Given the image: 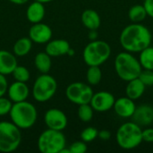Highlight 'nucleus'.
<instances>
[{"label": "nucleus", "instance_id": "f257e3e1", "mask_svg": "<svg viewBox=\"0 0 153 153\" xmlns=\"http://www.w3.org/2000/svg\"><path fill=\"white\" fill-rule=\"evenodd\" d=\"M152 38V33L147 27L140 24V22H134L122 30L120 44L126 51L137 53L151 46Z\"/></svg>", "mask_w": 153, "mask_h": 153}, {"label": "nucleus", "instance_id": "f03ea898", "mask_svg": "<svg viewBox=\"0 0 153 153\" xmlns=\"http://www.w3.org/2000/svg\"><path fill=\"white\" fill-rule=\"evenodd\" d=\"M115 70L117 76L126 82L138 78L143 68L139 60L130 52H121L115 58Z\"/></svg>", "mask_w": 153, "mask_h": 153}, {"label": "nucleus", "instance_id": "7ed1b4c3", "mask_svg": "<svg viewBox=\"0 0 153 153\" xmlns=\"http://www.w3.org/2000/svg\"><path fill=\"white\" fill-rule=\"evenodd\" d=\"M9 114L12 122L20 129H28L33 126L38 117L34 105L26 100L13 104Z\"/></svg>", "mask_w": 153, "mask_h": 153}, {"label": "nucleus", "instance_id": "20e7f679", "mask_svg": "<svg viewBox=\"0 0 153 153\" xmlns=\"http://www.w3.org/2000/svg\"><path fill=\"white\" fill-rule=\"evenodd\" d=\"M142 128L134 122L123 124L117 131L116 140L118 146L124 150H133L138 147L142 142Z\"/></svg>", "mask_w": 153, "mask_h": 153}, {"label": "nucleus", "instance_id": "39448f33", "mask_svg": "<svg viewBox=\"0 0 153 153\" xmlns=\"http://www.w3.org/2000/svg\"><path fill=\"white\" fill-rule=\"evenodd\" d=\"M110 54L111 48L106 41L94 39L85 47L82 56L87 65L100 66L109 58Z\"/></svg>", "mask_w": 153, "mask_h": 153}, {"label": "nucleus", "instance_id": "423d86ee", "mask_svg": "<svg viewBox=\"0 0 153 153\" xmlns=\"http://www.w3.org/2000/svg\"><path fill=\"white\" fill-rule=\"evenodd\" d=\"M22 134L20 128L13 122H0V152H14L21 144Z\"/></svg>", "mask_w": 153, "mask_h": 153}, {"label": "nucleus", "instance_id": "0eeeda50", "mask_svg": "<svg viewBox=\"0 0 153 153\" xmlns=\"http://www.w3.org/2000/svg\"><path fill=\"white\" fill-rule=\"evenodd\" d=\"M65 136L61 131L48 129L39 137L38 147L42 153H60L65 147Z\"/></svg>", "mask_w": 153, "mask_h": 153}, {"label": "nucleus", "instance_id": "6e6552de", "mask_svg": "<svg viewBox=\"0 0 153 153\" xmlns=\"http://www.w3.org/2000/svg\"><path fill=\"white\" fill-rule=\"evenodd\" d=\"M57 90V82L54 77L43 74L37 78L33 84L32 95L35 100L45 102L50 100Z\"/></svg>", "mask_w": 153, "mask_h": 153}, {"label": "nucleus", "instance_id": "1a4fd4ad", "mask_svg": "<svg viewBox=\"0 0 153 153\" xmlns=\"http://www.w3.org/2000/svg\"><path fill=\"white\" fill-rule=\"evenodd\" d=\"M65 94L67 99L74 104H89L93 96V91L88 84L73 82L66 88Z\"/></svg>", "mask_w": 153, "mask_h": 153}, {"label": "nucleus", "instance_id": "9d476101", "mask_svg": "<svg viewBox=\"0 0 153 153\" xmlns=\"http://www.w3.org/2000/svg\"><path fill=\"white\" fill-rule=\"evenodd\" d=\"M115 97L108 91H99L93 93L90 102L93 110L97 112H107L110 110L115 103Z\"/></svg>", "mask_w": 153, "mask_h": 153}, {"label": "nucleus", "instance_id": "9b49d317", "mask_svg": "<svg viewBox=\"0 0 153 153\" xmlns=\"http://www.w3.org/2000/svg\"><path fill=\"white\" fill-rule=\"evenodd\" d=\"M45 123L49 129L62 131L67 126V117L65 114L57 108H50L45 114Z\"/></svg>", "mask_w": 153, "mask_h": 153}, {"label": "nucleus", "instance_id": "f8f14e48", "mask_svg": "<svg viewBox=\"0 0 153 153\" xmlns=\"http://www.w3.org/2000/svg\"><path fill=\"white\" fill-rule=\"evenodd\" d=\"M29 36L33 42L43 44L50 40L52 37V30L47 24H44L42 22H37L30 27Z\"/></svg>", "mask_w": 153, "mask_h": 153}, {"label": "nucleus", "instance_id": "ddd939ff", "mask_svg": "<svg viewBox=\"0 0 153 153\" xmlns=\"http://www.w3.org/2000/svg\"><path fill=\"white\" fill-rule=\"evenodd\" d=\"M132 119L140 126H151L153 123V107L146 104L136 107Z\"/></svg>", "mask_w": 153, "mask_h": 153}, {"label": "nucleus", "instance_id": "4468645a", "mask_svg": "<svg viewBox=\"0 0 153 153\" xmlns=\"http://www.w3.org/2000/svg\"><path fill=\"white\" fill-rule=\"evenodd\" d=\"M135 104L133 100L128 97H122L118 100H115L113 108L116 114L122 117V118H129L132 117L134 110H135Z\"/></svg>", "mask_w": 153, "mask_h": 153}, {"label": "nucleus", "instance_id": "2eb2a0df", "mask_svg": "<svg viewBox=\"0 0 153 153\" xmlns=\"http://www.w3.org/2000/svg\"><path fill=\"white\" fill-rule=\"evenodd\" d=\"M8 96L11 101L13 102H20L26 100L29 96V88L25 82H15L11 84L8 88Z\"/></svg>", "mask_w": 153, "mask_h": 153}, {"label": "nucleus", "instance_id": "dca6fc26", "mask_svg": "<svg viewBox=\"0 0 153 153\" xmlns=\"http://www.w3.org/2000/svg\"><path fill=\"white\" fill-rule=\"evenodd\" d=\"M70 44L65 39H54L46 46V53L50 56H61L68 54L70 50Z\"/></svg>", "mask_w": 153, "mask_h": 153}, {"label": "nucleus", "instance_id": "f3484780", "mask_svg": "<svg viewBox=\"0 0 153 153\" xmlns=\"http://www.w3.org/2000/svg\"><path fill=\"white\" fill-rule=\"evenodd\" d=\"M17 60L13 53L6 50H0V74H11L17 66Z\"/></svg>", "mask_w": 153, "mask_h": 153}, {"label": "nucleus", "instance_id": "a211bd4d", "mask_svg": "<svg viewBox=\"0 0 153 153\" xmlns=\"http://www.w3.org/2000/svg\"><path fill=\"white\" fill-rule=\"evenodd\" d=\"M145 87L146 86L142 82L139 78H135L129 81L126 88V97L130 98L133 100L140 99L145 91Z\"/></svg>", "mask_w": 153, "mask_h": 153}, {"label": "nucleus", "instance_id": "6ab92c4d", "mask_svg": "<svg viewBox=\"0 0 153 153\" xmlns=\"http://www.w3.org/2000/svg\"><path fill=\"white\" fill-rule=\"evenodd\" d=\"M45 15V7L43 5V3H40L39 1H35L31 3L26 12L27 19L32 22L37 23L40 22Z\"/></svg>", "mask_w": 153, "mask_h": 153}, {"label": "nucleus", "instance_id": "aec40b11", "mask_svg": "<svg viewBox=\"0 0 153 153\" xmlns=\"http://www.w3.org/2000/svg\"><path fill=\"white\" fill-rule=\"evenodd\" d=\"M82 24L90 30H98L101 22L99 13L92 9H87L82 13Z\"/></svg>", "mask_w": 153, "mask_h": 153}, {"label": "nucleus", "instance_id": "412c9836", "mask_svg": "<svg viewBox=\"0 0 153 153\" xmlns=\"http://www.w3.org/2000/svg\"><path fill=\"white\" fill-rule=\"evenodd\" d=\"M37 69L41 74H48L51 69V56L46 52H39L34 59Z\"/></svg>", "mask_w": 153, "mask_h": 153}, {"label": "nucleus", "instance_id": "4be33fe9", "mask_svg": "<svg viewBox=\"0 0 153 153\" xmlns=\"http://www.w3.org/2000/svg\"><path fill=\"white\" fill-rule=\"evenodd\" d=\"M32 47V40L30 38H21L13 45V53L18 56L28 55Z\"/></svg>", "mask_w": 153, "mask_h": 153}, {"label": "nucleus", "instance_id": "5701e85b", "mask_svg": "<svg viewBox=\"0 0 153 153\" xmlns=\"http://www.w3.org/2000/svg\"><path fill=\"white\" fill-rule=\"evenodd\" d=\"M139 62L143 69L153 70V47H147L140 52Z\"/></svg>", "mask_w": 153, "mask_h": 153}, {"label": "nucleus", "instance_id": "b1692460", "mask_svg": "<svg viewBox=\"0 0 153 153\" xmlns=\"http://www.w3.org/2000/svg\"><path fill=\"white\" fill-rule=\"evenodd\" d=\"M129 19L135 23H139L143 22L147 17V12L143 6V4H135L129 9L128 12Z\"/></svg>", "mask_w": 153, "mask_h": 153}, {"label": "nucleus", "instance_id": "393cba45", "mask_svg": "<svg viewBox=\"0 0 153 153\" xmlns=\"http://www.w3.org/2000/svg\"><path fill=\"white\" fill-rule=\"evenodd\" d=\"M87 82L91 85H97L100 82L102 78V72L98 65L89 66L86 74Z\"/></svg>", "mask_w": 153, "mask_h": 153}, {"label": "nucleus", "instance_id": "a878e982", "mask_svg": "<svg viewBox=\"0 0 153 153\" xmlns=\"http://www.w3.org/2000/svg\"><path fill=\"white\" fill-rule=\"evenodd\" d=\"M93 108L91 104H82L79 105L78 117L82 122H90L93 117Z\"/></svg>", "mask_w": 153, "mask_h": 153}, {"label": "nucleus", "instance_id": "bb28decb", "mask_svg": "<svg viewBox=\"0 0 153 153\" xmlns=\"http://www.w3.org/2000/svg\"><path fill=\"white\" fill-rule=\"evenodd\" d=\"M13 78L17 81V82H26L27 81H29L30 79V72L29 70L22 65H17L14 70L12 73Z\"/></svg>", "mask_w": 153, "mask_h": 153}, {"label": "nucleus", "instance_id": "cd10ccee", "mask_svg": "<svg viewBox=\"0 0 153 153\" xmlns=\"http://www.w3.org/2000/svg\"><path fill=\"white\" fill-rule=\"evenodd\" d=\"M98 134L99 131L95 127L90 126L82 130V132L81 133V139L84 143H91L98 137Z\"/></svg>", "mask_w": 153, "mask_h": 153}, {"label": "nucleus", "instance_id": "c85d7f7f", "mask_svg": "<svg viewBox=\"0 0 153 153\" xmlns=\"http://www.w3.org/2000/svg\"><path fill=\"white\" fill-rule=\"evenodd\" d=\"M138 78L145 86H153V70L143 69Z\"/></svg>", "mask_w": 153, "mask_h": 153}, {"label": "nucleus", "instance_id": "c756f323", "mask_svg": "<svg viewBox=\"0 0 153 153\" xmlns=\"http://www.w3.org/2000/svg\"><path fill=\"white\" fill-rule=\"evenodd\" d=\"M12 101L4 97H0V116H5L10 113L12 108Z\"/></svg>", "mask_w": 153, "mask_h": 153}, {"label": "nucleus", "instance_id": "7c9ffc66", "mask_svg": "<svg viewBox=\"0 0 153 153\" xmlns=\"http://www.w3.org/2000/svg\"><path fill=\"white\" fill-rule=\"evenodd\" d=\"M69 150L70 153H84L87 152V145L83 141L75 142L70 145Z\"/></svg>", "mask_w": 153, "mask_h": 153}, {"label": "nucleus", "instance_id": "2f4dec72", "mask_svg": "<svg viewBox=\"0 0 153 153\" xmlns=\"http://www.w3.org/2000/svg\"><path fill=\"white\" fill-rule=\"evenodd\" d=\"M142 138L143 142L153 143V128H146L142 131Z\"/></svg>", "mask_w": 153, "mask_h": 153}, {"label": "nucleus", "instance_id": "473e14b6", "mask_svg": "<svg viewBox=\"0 0 153 153\" xmlns=\"http://www.w3.org/2000/svg\"><path fill=\"white\" fill-rule=\"evenodd\" d=\"M8 90V83L5 75L0 74V97H3Z\"/></svg>", "mask_w": 153, "mask_h": 153}, {"label": "nucleus", "instance_id": "72a5a7b5", "mask_svg": "<svg viewBox=\"0 0 153 153\" xmlns=\"http://www.w3.org/2000/svg\"><path fill=\"white\" fill-rule=\"evenodd\" d=\"M143 6L147 12V15L153 18V0H144Z\"/></svg>", "mask_w": 153, "mask_h": 153}, {"label": "nucleus", "instance_id": "f704fd0d", "mask_svg": "<svg viewBox=\"0 0 153 153\" xmlns=\"http://www.w3.org/2000/svg\"><path fill=\"white\" fill-rule=\"evenodd\" d=\"M98 137L102 141H108L111 137V133L108 130H101L99 132Z\"/></svg>", "mask_w": 153, "mask_h": 153}, {"label": "nucleus", "instance_id": "c9c22d12", "mask_svg": "<svg viewBox=\"0 0 153 153\" xmlns=\"http://www.w3.org/2000/svg\"><path fill=\"white\" fill-rule=\"evenodd\" d=\"M97 36H98V34H97V32H96V30H91V31H90L89 37H90V39H91L92 40H94L95 39H97Z\"/></svg>", "mask_w": 153, "mask_h": 153}, {"label": "nucleus", "instance_id": "e433bc0d", "mask_svg": "<svg viewBox=\"0 0 153 153\" xmlns=\"http://www.w3.org/2000/svg\"><path fill=\"white\" fill-rule=\"evenodd\" d=\"M9 1L15 4H23L28 2V0H9Z\"/></svg>", "mask_w": 153, "mask_h": 153}, {"label": "nucleus", "instance_id": "4c0bfd02", "mask_svg": "<svg viewBox=\"0 0 153 153\" xmlns=\"http://www.w3.org/2000/svg\"><path fill=\"white\" fill-rule=\"evenodd\" d=\"M36 1H39V2H40V3H48V2H51V1H53V0H36Z\"/></svg>", "mask_w": 153, "mask_h": 153}]
</instances>
